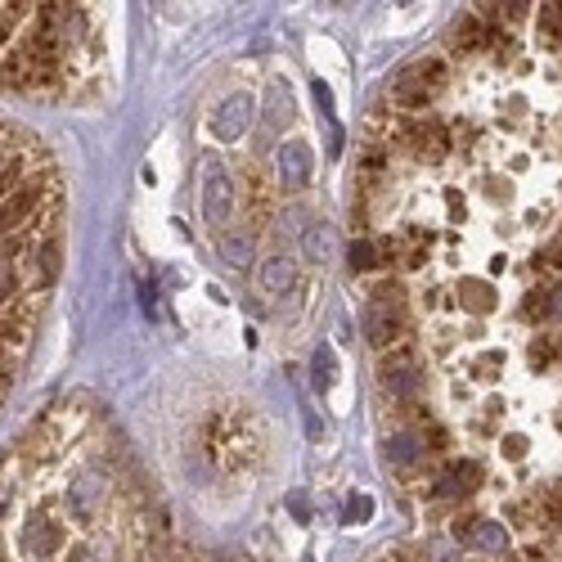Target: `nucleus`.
Returning a JSON list of instances; mask_svg holds the SVG:
<instances>
[{"mask_svg": "<svg viewBox=\"0 0 562 562\" xmlns=\"http://www.w3.org/2000/svg\"><path fill=\"white\" fill-rule=\"evenodd\" d=\"M405 334V293L401 284H383L364 306V338L373 347H392Z\"/></svg>", "mask_w": 562, "mask_h": 562, "instance_id": "f257e3e1", "label": "nucleus"}, {"mask_svg": "<svg viewBox=\"0 0 562 562\" xmlns=\"http://www.w3.org/2000/svg\"><path fill=\"white\" fill-rule=\"evenodd\" d=\"M441 81H446V64L441 59H418L392 81V104L396 109H428L437 100Z\"/></svg>", "mask_w": 562, "mask_h": 562, "instance_id": "f03ea898", "label": "nucleus"}, {"mask_svg": "<svg viewBox=\"0 0 562 562\" xmlns=\"http://www.w3.org/2000/svg\"><path fill=\"white\" fill-rule=\"evenodd\" d=\"M401 145L414 158H446L450 154V126L437 117H414L401 126Z\"/></svg>", "mask_w": 562, "mask_h": 562, "instance_id": "7ed1b4c3", "label": "nucleus"}, {"mask_svg": "<svg viewBox=\"0 0 562 562\" xmlns=\"http://www.w3.org/2000/svg\"><path fill=\"white\" fill-rule=\"evenodd\" d=\"M41 199H45V184L41 180H23L19 190L0 203V239H5V234H14L19 225H27V216L41 207Z\"/></svg>", "mask_w": 562, "mask_h": 562, "instance_id": "20e7f679", "label": "nucleus"}, {"mask_svg": "<svg viewBox=\"0 0 562 562\" xmlns=\"http://www.w3.org/2000/svg\"><path fill=\"white\" fill-rule=\"evenodd\" d=\"M454 536L468 549H482V553H504L508 549V531L499 522H486V518H459L454 522Z\"/></svg>", "mask_w": 562, "mask_h": 562, "instance_id": "39448f33", "label": "nucleus"}, {"mask_svg": "<svg viewBox=\"0 0 562 562\" xmlns=\"http://www.w3.org/2000/svg\"><path fill=\"white\" fill-rule=\"evenodd\" d=\"M482 486V463H473V459H459V463H450V473L432 486V495H441V499H450V495H468V491H477Z\"/></svg>", "mask_w": 562, "mask_h": 562, "instance_id": "423d86ee", "label": "nucleus"}, {"mask_svg": "<svg viewBox=\"0 0 562 562\" xmlns=\"http://www.w3.org/2000/svg\"><path fill=\"white\" fill-rule=\"evenodd\" d=\"M527 319L531 324H558L562 319V279L558 284H540L531 297H527Z\"/></svg>", "mask_w": 562, "mask_h": 562, "instance_id": "0eeeda50", "label": "nucleus"}, {"mask_svg": "<svg viewBox=\"0 0 562 562\" xmlns=\"http://www.w3.org/2000/svg\"><path fill=\"white\" fill-rule=\"evenodd\" d=\"M486 36H491V32H486V23H482L477 14H463V19L450 27V55H459V59H463V55H477L482 45H486Z\"/></svg>", "mask_w": 562, "mask_h": 562, "instance_id": "6e6552de", "label": "nucleus"}, {"mask_svg": "<svg viewBox=\"0 0 562 562\" xmlns=\"http://www.w3.org/2000/svg\"><path fill=\"white\" fill-rule=\"evenodd\" d=\"M383 387H387V392H396V396H409V392L418 387V364H414V356H409V351H401V356H387V360H383Z\"/></svg>", "mask_w": 562, "mask_h": 562, "instance_id": "1a4fd4ad", "label": "nucleus"}, {"mask_svg": "<svg viewBox=\"0 0 562 562\" xmlns=\"http://www.w3.org/2000/svg\"><path fill=\"white\" fill-rule=\"evenodd\" d=\"M536 32H540V41L544 45H562V5H540V14H536Z\"/></svg>", "mask_w": 562, "mask_h": 562, "instance_id": "9d476101", "label": "nucleus"}, {"mask_svg": "<svg viewBox=\"0 0 562 562\" xmlns=\"http://www.w3.org/2000/svg\"><path fill=\"white\" fill-rule=\"evenodd\" d=\"M558 360H562V334H540V338L531 342V364L549 369V364H558Z\"/></svg>", "mask_w": 562, "mask_h": 562, "instance_id": "9b49d317", "label": "nucleus"}, {"mask_svg": "<svg viewBox=\"0 0 562 562\" xmlns=\"http://www.w3.org/2000/svg\"><path fill=\"white\" fill-rule=\"evenodd\" d=\"M284 180L289 184H302L306 180V149H284Z\"/></svg>", "mask_w": 562, "mask_h": 562, "instance_id": "f8f14e48", "label": "nucleus"}, {"mask_svg": "<svg viewBox=\"0 0 562 562\" xmlns=\"http://www.w3.org/2000/svg\"><path fill=\"white\" fill-rule=\"evenodd\" d=\"M244 109H248V100H229V104H225V122H221V135H225V139H234V135L244 131V117H239Z\"/></svg>", "mask_w": 562, "mask_h": 562, "instance_id": "ddd939ff", "label": "nucleus"}, {"mask_svg": "<svg viewBox=\"0 0 562 562\" xmlns=\"http://www.w3.org/2000/svg\"><path fill=\"white\" fill-rule=\"evenodd\" d=\"M27 14V5H5V14H0V50L10 45V36H14V23Z\"/></svg>", "mask_w": 562, "mask_h": 562, "instance_id": "4468645a", "label": "nucleus"}, {"mask_svg": "<svg viewBox=\"0 0 562 562\" xmlns=\"http://www.w3.org/2000/svg\"><path fill=\"white\" fill-rule=\"evenodd\" d=\"M379 266V248L373 244H351V270H373Z\"/></svg>", "mask_w": 562, "mask_h": 562, "instance_id": "2eb2a0df", "label": "nucleus"}, {"mask_svg": "<svg viewBox=\"0 0 562 562\" xmlns=\"http://www.w3.org/2000/svg\"><path fill=\"white\" fill-rule=\"evenodd\" d=\"M289 279H293V270H289L284 261H279V257H274V261L266 266V284H270L274 293H279V289H284V284H289Z\"/></svg>", "mask_w": 562, "mask_h": 562, "instance_id": "dca6fc26", "label": "nucleus"}, {"mask_svg": "<svg viewBox=\"0 0 562 562\" xmlns=\"http://www.w3.org/2000/svg\"><path fill=\"white\" fill-rule=\"evenodd\" d=\"M221 252H225V257H229L234 266H244V261L252 257V248H248L244 239H229V234H225V239H221Z\"/></svg>", "mask_w": 562, "mask_h": 562, "instance_id": "f3484780", "label": "nucleus"}, {"mask_svg": "<svg viewBox=\"0 0 562 562\" xmlns=\"http://www.w3.org/2000/svg\"><path fill=\"white\" fill-rule=\"evenodd\" d=\"M463 302L473 306V311H486V306H491V289H486V284H468V289H463Z\"/></svg>", "mask_w": 562, "mask_h": 562, "instance_id": "a211bd4d", "label": "nucleus"}, {"mask_svg": "<svg viewBox=\"0 0 562 562\" xmlns=\"http://www.w3.org/2000/svg\"><path fill=\"white\" fill-rule=\"evenodd\" d=\"M329 383H334V360L319 351L315 356V387H329Z\"/></svg>", "mask_w": 562, "mask_h": 562, "instance_id": "6ab92c4d", "label": "nucleus"}, {"mask_svg": "<svg viewBox=\"0 0 562 562\" xmlns=\"http://www.w3.org/2000/svg\"><path fill=\"white\" fill-rule=\"evenodd\" d=\"M544 261H549L553 270H562V234H558V239H553V244L544 248Z\"/></svg>", "mask_w": 562, "mask_h": 562, "instance_id": "aec40b11", "label": "nucleus"}, {"mask_svg": "<svg viewBox=\"0 0 562 562\" xmlns=\"http://www.w3.org/2000/svg\"><path fill=\"white\" fill-rule=\"evenodd\" d=\"M356 518H369V499H351L347 504V522H356Z\"/></svg>", "mask_w": 562, "mask_h": 562, "instance_id": "412c9836", "label": "nucleus"}, {"mask_svg": "<svg viewBox=\"0 0 562 562\" xmlns=\"http://www.w3.org/2000/svg\"><path fill=\"white\" fill-rule=\"evenodd\" d=\"M383 562H396V558H383Z\"/></svg>", "mask_w": 562, "mask_h": 562, "instance_id": "4be33fe9", "label": "nucleus"}]
</instances>
